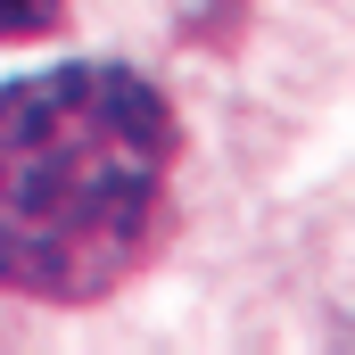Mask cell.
Masks as SVG:
<instances>
[{
  "mask_svg": "<svg viewBox=\"0 0 355 355\" xmlns=\"http://www.w3.org/2000/svg\"><path fill=\"white\" fill-rule=\"evenodd\" d=\"M182 116L124 58L0 83V289L99 306L157 265L174 223Z\"/></svg>",
  "mask_w": 355,
  "mask_h": 355,
  "instance_id": "obj_1",
  "label": "cell"
},
{
  "mask_svg": "<svg viewBox=\"0 0 355 355\" xmlns=\"http://www.w3.org/2000/svg\"><path fill=\"white\" fill-rule=\"evenodd\" d=\"M75 0H0V42H33V33H58Z\"/></svg>",
  "mask_w": 355,
  "mask_h": 355,
  "instance_id": "obj_2",
  "label": "cell"
}]
</instances>
